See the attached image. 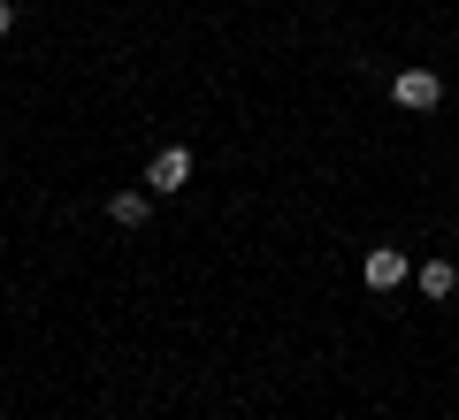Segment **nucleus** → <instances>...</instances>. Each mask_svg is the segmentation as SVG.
<instances>
[{
	"label": "nucleus",
	"instance_id": "f257e3e1",
	"mask_svg": "<svg viewBox=\"0 0 459 420\" xmlns=\"http://www.w3.org/2000/svg\"><path fill=\"white\" fill-rule=\"evenodd\" d=\"M360 275H368V291H376V298H391L398 283H406V275H413V260L398 253V244H376V253L360 260Z\"/></svg>",
	"mask_w": 459,
	"mask_h": 420
},
{
	"label": "nucleus",
	"instance_id": "f03ea898",
	"mask_svg": "<svg viewBox=\"0 0 459 420\" xmlns=\"http://www.w3.org/2000/svg\"><path fill=\"white\" fill-rule=\"evenodd\" d=\"M391 99H398L406 115H429V107L444 99V84H437V69H398V77H391Z\"/></svg>",
	"mask_w": 459,
	"mask_h": 420
},
{
	"label": "nucleus",
	"instance_id": "7ed1b4c3",
	"mask_svg": "<svg viewBox=\"0 0 459 420\" xmlns=\"http://www.w3.org/2000/svg\"><path fill=\"white\" fill-rule=\"evenodd\" d=\"M146 184H153V192H184V184H192V153H184V146H169V153H153V168H146Z\"/></svg>",
	"mask_w": 459,
	"mask_h": 420
},
{
	"label": "nucleus",
	"instance_id": "20e7f679",
	"mask_svg": "<svg viewBox=\"0 0 459 420\" xmlns=\"http://www.w3.org/2000/svg\"><path fill=\"white\" fill-rule=\"evenodd\" d=\"M108 214H115L123 229H146V214H153V192H115V199H108Z\"/></svg>",
	"mask_w": 459,
	"mask_h": 420
},
{
	"label": "nucleus",
	"instance_id": "39448f33",
	"mask_svg": "<svg viewBox=\"0 0 459 420\" xmlns=\"http://www.w3.org/2000/svg\"><path fill=\"white\" fill-rule=\"evenodd\" d=\"M413 283H421L429 298H452L459 291V268H452V260H429V268H413Z\"/></svg>",
	"mask_w": 459,
	"mask_h": 420
},
{
	"label": "nucleus",
	"instance_id": "423d86ee",
	"mask_svg": "<svg viewBox=\"0 0 459 420\" xmlns=\"http://www.w3.org/2000/svg\"><path fill=\"white\" fill-rule=\"evenodd\" d=\"M16 31V0H0V39Z\"/></svg>",
	"mask_w": 459,
	"mask_h": 420
}]
</instances>
